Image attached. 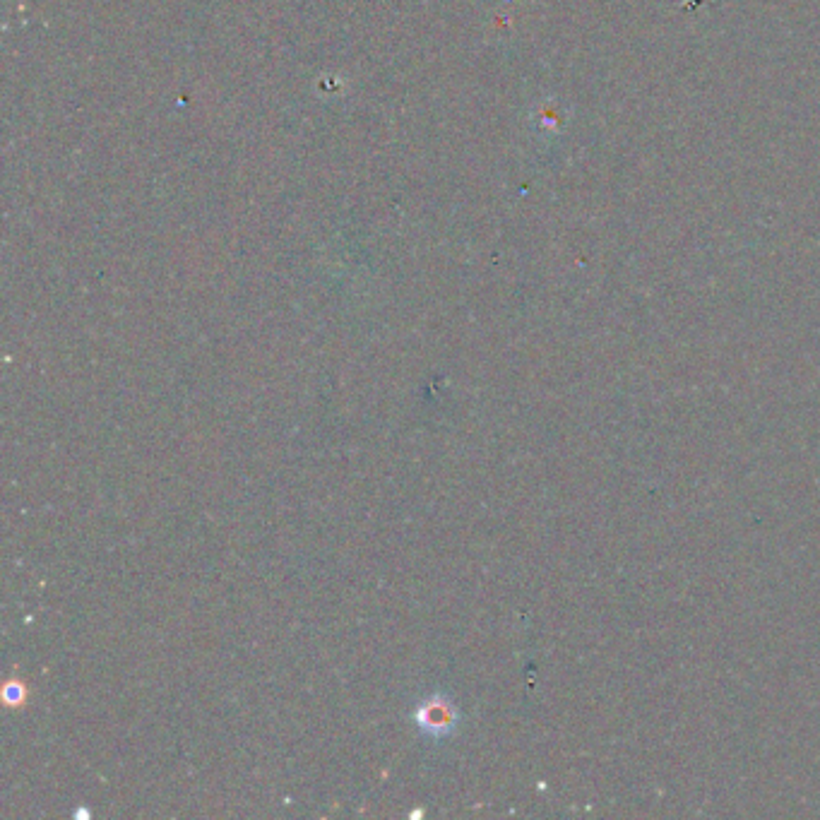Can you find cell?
<instances>
[{"instance_id": "cell-1", "label": "cell", "mask_w": 820, "mask_h": 820, "mask_svg": "<svg viewBox=\"0 0 820 820\" xmlns=\"http://www.w3.org/2000/svg\"><path fill=\"white\" fill-rule=\"evenodd\" d=\"M417 724L431 739H445L457 729V707L445 695H431L419 705Z\"/></svg>"}, {"instance_id": "cell-2", "label": "cell", "mask_w": 820, "mask_h": 820, "mask_svg": "<svg viewBox=\"0 0 820 820\" xmlns=\"http://www.w3.org/2000/svg\"><path fill=\"white\" fill-rule=\"evenodd\" d=\"M5 700H8L10 705H20L22 700H25V688H22V683H8V686H5Z\"/></svg>"}]
</instances>
